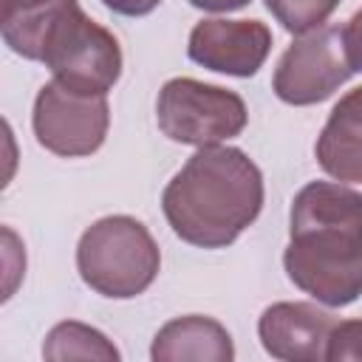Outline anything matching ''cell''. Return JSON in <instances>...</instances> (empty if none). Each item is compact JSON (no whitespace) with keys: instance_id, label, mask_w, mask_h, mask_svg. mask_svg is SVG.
Instances as JSON below:
<instances>
[{"instance_id":"9a60e30c","label":"cell","mask_w":362,"mask_h":362,"mask_svg":"<svg viewBox=\"0 0 362 362\" xmlns=\"http://www.w3.org/2000/svg\"><path fill=\"white\" fill-rule=\"evenodd\" d=\"M339 0H266V8L288 34H305L320 28L334 11Z\"/></svg>"},{"instance_id":"e0dca14e","label":"cell","mask_w":362,"mask_h":362,"mask_svg":"<svg viewBox=\"0 0 362 362\" xmlns=\"http://www.w3.org/2000/svg\"><path fill=\"white\" fill-rule=\"evenodd\" d=\"M342 37H345V51L354 71H362V8L354 11V17L342 25Z\"/></svg>"},{"instance_id":"3957f363","label":"cell","mask_w":362,"mask_h":362,"mask_svg":"<svg viewBox=\"0 0 362 362\" xmlns=\"http://www.w3.org/2000/svg\"><path fill=\"white\" fill-rule=\"evenodd\" d=\"M45 68L71 90L107 96L122 76L119 40L99 23H93L74 0L48 28L42 42Z\"/></svg>"},{"instance_id":"ac0fdd59","label":"cell","mask_w":362,"mask_h":362,"mask_svg":"<svg viewBox=\"0 0 362 362\" xmlns=\"http://www.w3.org/2000/svg\"><path fill=\"white\" fill-rule=\"evenodd\" d=\"M110 11L116 14H124V17H144L150 14L153 8H158L161 0H102Z\"/></svg>"},{"instance_id":"7a4b0ae2","label":"cell","mask_w":362,"mask_h":362,"mask_svg":"<svg viewBox=\"0 0 362 362\" xmlns=\"http://www.w3.org/2000/svg\"><path fill=\"white\" fill-rule=\"evenodd\" d=\"M76 269L96 294L130 300L153 286L161 269V252L141 221L107 215L82 232L76 243Z\"/></svg>"},{"instance_id":"9c48e42d","label":"cell","mask_w":362,"mask_h":362,"mask_svg":"<svg viewBox=\"0 0 362 362\" xmlns=\"http://www.w3.org/2000/svg\"><path fill=\"white\" fill-rule=\"evenodd\" d=\"M337 317L314 303H274L257 320V334L274 359L286 362H320L325 359L328 334Z\"/></svg>"},{"instance_id":"8992f818","label":"cell","mask_w":362,"mask_h":362,"mask_svg":"<svg viewBox=\"0 0 362 362\" xmlns=\"http://www.w3.org/2000/svg\"><path fill=\"white\" fill-rule=\"evenodd\" d=\"M354 74L339 25H320L300 34L280 57L272 88L286 105H317Z\"/></svg>"},{"instance_id":"7c38bea8","label":"cell","mask_w":362,"mask_h":362,"mask_svg":"<svg viewBox=\"0 0 362 362\" xmlns=\"http://www.w3.org/2000/svg\"><path fill=\"white\" fill-rule=\"evenodd\" d=\"M305 229H342L362 238V192L334 184L311 181L291 201V232Z\"/></svg>"},{"instance_id":"5b68a950","label":"cell","mask_w":362,"mask_h":362,"mask_svg":"<svg viewBox=\"0 0 362 362\" xmlns=\"http://www.w3.org/2000/svg\"><path fill=\"white\" fill-rule=\"evenodd\" d=\"M288 280L325 305H351L362 294V238L342 229L291 232L283 252Z\"/></svg>"},{"instance_id":"277c9868","label":"cell","mask_w":362,"mask_h":362,"mask_svg":"<svg viewBox=\"0 0 362 362\" xmlns=\"http://www.w3.org/2000/svg\"><path fill=\"white\" fill-rule=\"evenodd\" d=\"M156 119L167 139L192 147L229 141L246 127V102L221 85H206L192 76L167 79L158 90Z\"/></svg>"},{"instance_id":"d6986e66","label":"cell","mask_w":362,"mask_h":362,"mask_svg":"<svg viewBox=\"0 0 362 362\" xmlns=\"http://www.w3.org/2000/svg\"><path fill=\"white\" fill-rule=\"evenodd\" d=\"M189 3L195 8H204V11H235V8H243L252 0H189Z\"/></svg>"},{"instance_id":"6da1fadb","label":"cell","mask_w":362,"mask_h":362,"mask_svg":"<svg viewBox=\"0 0 362 362\" xmlns=\"http://www.w3.org/2000/svg\"><path fill=\"white\" fill-rule=\"evenodd\" d=\"M161 209L173 232L201 249H223L263 209V175L238 147H198L170 178Z\"/></svg>"},{"instance_id":"ba28073f","label":"cell","mask_w":362,"mask_h":362,"mask_svg":"<svg viewBox=\"0 0 362 362\" xmlns=\"http://www.w3.org/2000/svg\"><path fill=\"white\" fill-rule=\"evenodd\" d=\"M269 51L272 31L260 20L209 17L195 23L187 42V54L192 62L229 76H255Z\"/></svg>"},{"instance_id":"8fae6325","label":"cell","mask_w":362,"mask_h":362,"mask_svg":"<svg viewBox=\"0 0 362 362\" xmlns=\"http://www.w3.org/2000/svg\"><path fill=\"white\" fill-rule=\"evenodd\" d=\"M150 356L156 362H232L235 345L229 331L204 314L175 317L158 328Z\"/></svg>"},{"instance_id":"52a82bcc","label":"cell","mask_w":362,"mask_h":362,"mask_svg":"<svg viewBox=\"0 0 362 362\" xmlns=\"http://www.w3.org/2000/svg\"><path fill=\"white\" fill-rule=\"evenodd\" d=\"M34 136L37 141L62 158L90 156L105 144L110 107L107 96L79 93L62 82H48L34 99Z\"/></svg>"},{"instance_id":"30bf717a","label":"cell","mask_w":362,"mask_h":362,"mask_svg":"<svg viewBox=\"0 0 362 362\" xmlns=\"http://www.w3.org/2000/svg\"><path fill=\"white\" fill-rule=\"evenodd\" d=\"M314 156L331 178L362 184V85L334 105L317 136Z\"/></svg>"},{"instance_id":"4fadbf2b","label":"cell","mask_w":362,"mask_h":362,"mask_svg":"<svg viewBox=\"0 0 362 362\" xmlns=\"http://www.w3.org/2000/svg\"><path fill=\"white\" fill-rule=\"evenodd\" d=\"M71 3L74 0H0V31L6 45L25 59H42L45 34Z\"/></svg>"},{"instance_id":"5bb4252c","label":"cell","mask_w":362,"mask_h":362,"mask_svg":"<svg viewBox=\"0 0 362 362\" xmlns=\"http://www.w3.org/2000/svg\"><path fill=\"white\" fill-rule=\"evenodd\" d=\"M42 356L51 362H65V359H99V362H116L119 348L96 328L68 320L59 322L48 331L42 342Z\"/></svg>"},{"instance_id":"2e32d148","label":"cell","mask_w":362,"mask_h":362,"mask_svg":"<svg viewBox=\"0 0 362 362\" xmlns=\"http://www.w3.org/2000/svg\"><path fill=\"white\" fill-rule=\"evenodd\" d=\"M325 359H362V320H337V325L328 334Z\"/></svg>"}]
</instances>
